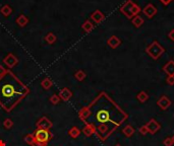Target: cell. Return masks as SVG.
I'll return each instance as SVG.
<instances>
[{"instance_id":"1","label":"cell","mask_w":174,"mask_h":146,"mask_svg":"<svg viewBox=\"0 0 174 146\" xmlns=\"http://www.w3.org/2000/svg\"><path fill=\"white\" fill-rule=\"evenodd\" d=\"M89 115L85 120L95 128V135L104 142L124 123L128 115L106 92L102 91L87 106Z\"/></svg>"},{"instance_id":"2","label":"cell","mask_w":174,"mask_h":146,"mask_svg":"<svg viewBox=\"0 0 174 146\" xmlns=\"http://www.w3.org/2000/svg\"><path fill=\"white\" fill-rule=\"evenodd\" d=\"M30 88L11 71L0 77V107L10 113L26 95Z\"/></svg>"},{"instance_id":"3","label":"cell","mask_w":174,"mask_h":146,"mask_svg":"<svg viewBox=\"0 0 174 146\" xmlns=\"http://www.w3.org/2000/svg\"><path fill=\"white\" fill-rule=\"evenodd\" d=\"M35 142L33 146H47L49 141L51 140L52 134L50 130H44V129H38L33 133Z\"/></svg>"},{"instance_id":"4","label":"cell","mask_w":174,"mask_h":146,"mask_svg":"<svg viewBox=\"0 0 174 146\" xmlns=\"http://www.w3.org/2000/svg\"><path fill=\"white\" fill-rule=\"evenodd\" d=\"M120 10H121V12L127 18L132 19L136 15H139V13L140 11V8L138 4L133 3L132 0H128V1H126L124 4L121 6Z\"/></svg>"},{"instance_id":"5","label":"cell","mask_w":174,"mask_h":146,"mask_svg":"<svg viewBox=\"0 0 174 146\" xmlns=\"http://www.w3.org/2000/svg\"><path fill=\"white\" fill-rule=\"evenodd\" d=\"M164 52H165V49H164L157 41H154L152 44L149 45L146 49V53L152 59H154V60L159 59L163 55Z\"/></svg>"},{"instance_id":"6","label":"cell","mask_w":174,"mask_h":146,"mask_svg":"<svg viewBox=\"0 0 174 146\" xmlns=\"http://www.w3.org/2000/svg\"><path fill=\"white\" fill-rule=\"evenodd\" d=\"M146 127L148 129L149 133L154 135L161 129V125L159 124V122H157L156 119H151V120L146 124Z\"/></svg>"},{"instance_id":"7","label":"cell","mask_w":174,"mask_h":146,"mask_svg":"<svg viewBox=\"0 0 174 146\" xmlns=\"http://www.w3.org/2000/svg\"><path fill=\"white\" fill-rule=\"evenodd\" d=\"M36 126L38 129H44V130H50L53 127V123L49 120L47 117H42L39 119L38 122L36 123Z\"/></svg>"},{"instance_id":"8","label":"cell","mask_w":174,"mask_h":146,"mask_svg":"<svg viewBox=\"0 0 174 146\" xmlns=\"http://www.w3.org/2000/svg\"><path fill=\"white\" fill-rule=\"evenodd\" d=\"M171 104H172L171 99L168 97H166V95H162V97L157 101V106L161 110H163V111H166L167 109H169Z\"/></svg>"},{"instance_id":"9","label":"cell","mask_w":174,"mask_h":146,"mask_svg":"<svg viewBox=\"0 0 174 146\" xmlns=\"http://www.w3.org/2000/svg\"><path fill=\"white\" fill-rule=\"evenodd\" d=\"M143 12L145 13V15L147 16V17L152 18L153 16L157 13V8L153 4L150 3V4H147L145 6V8L143 9Z\"/></svg>"},{"instance_id":"10","label":"cell","mask_w":174,"mask_h":146,"mask_svg":"<svg viewBox=\"0 0 174 146\" xmlns=\"http://www.w3.org/2000/svg\"><path fill=\"white\" fill-rule=\"evenodd\" d=\"M163 71L166 73L167 76H174V61L170 60L163 66Z\"/></svg>"},{"instance_id":"11","label":"cell","mask_w":174,"mask_h":146,"mask_svg":"<svg viewBox=\"0 0 174 146\" xmlns=\"http://www.w3.org/2000/svg\"><path fill=\"white\" fill-rule=\"evenodd\" d=\"M71 97H72V92L70 91L68 88L61 89V91H60V94H59L60 99H62V101H64V102L69 101V99L71 98Z\"/></svg>"},{"instance_id":"12","label":"cell","mask_w":174,"mask_h":146,"mask_svg":"<svg viewBox=\"0 0 174 146\" xmlns=\"http://www.w3.org/2000/svg\"><path fill=\"white\" fill-rule=\"evenodd\" d=\"M82 131H83V133L87 136V137H91L92 135L95 134V128H94L91 124H89V123H86L85 127L83 128Z\"/></svg>"},{"instance_id":"13","label":"cell","mask_w":174,"mask_h":146,"mask_svg":"<svg viewBox=\"0 0 174 146\" xmlns=\"http://www.w3.org/2000/svg\"><path fill=\"white\" fill-rule=\"evenodd\" d=\"M107 44H108L112 49H116L117 47H118V46H120V44H121V41H120V40L117 38V36H112L111 38H110L108 41H107Z\"/></svg>"},{"instance_id":"14","label":"cell","mask_w":174,"mask_h":146,"mask_svg":"<svg viewBox=\"0 0 174 146\" xmlns=\"http://www.w3.org/2000/svg\"><path fill=\"white\" fill-rule=\"evenodd\" d=\"M81 133H82L81 129H79V127H76V126H73L72 128H70L68 130V136H69V137L73 138V139L78 138L79 136L81 135Z\"/></svg>"},{"instance_id":"15","label":"cell","mask_w":174,"mask_h":146,"mask_svg":"<svg viewBox=\"0 0 174 146\" xmlns=\"http://www.w3.org/2000/svg\"><path fill=\"white\" fill-rule=\"evenodd\" d=\"M4 62H5L6 65L9 66V67H13V66H14L16 63H18V59H16L12 54H10V55H8L7 57L5 58Z\"/></svg>"},{"instance_id":"16","label":"cell","mask_w":174,"mask_h":146,"mask_svg":"<svg viewBox=\"0 0 174 146\" xmlns=\"http://www.w3.org/2000/svg\"><path fill=\"white\" fill-rule=\"evenodd\" d=\"M135 128L130 125H126L124 128L122 129V133L124 134L126 137H132V136L135 134Z\"/></svg>"},{"instance_id":"17","label":"cell","mask_w":174,"mask_h":146,"mask_svg":"<svg viewBox=\"0 0 174 146\" xmlns=\"http://www.w3.org/2000/svg\"><path fill=\"white\" fill-rule=\"evenodd\" d=\"M144 22H145V21H144L143 17H142V16H140V15H136L135 17L132 18V25L136 29L140 28V26L144 25Z\"/></svg>"},{"instance_id":"18","label":"cell","mask_w":174,"mask_h":146,"mask_svg":"<svg viewBox=\"0 0 174 146\" xmlns=\"http://www.w3.org/2000/svg\"><path fill=\"white\" fill-rule=\"evenodd\" d=\"M136 98H138V101L140 102H146L147 101H148L149 99V94H147L146 91H140L139 94H138V95H136Z\"/></svg>"},{"instance_id":"19","label":"cell","mask_w":174,"mask_h":146,"mask_svg":"<svg viewBox=\"0 0 174 146\" xmlns=\"http://www.w3.org/2000/svg\"><path fill=\"white\" fill-rule=\"evenodd\" d=\"M23 140H25V142L28 145H31L33 146V144H34L35 142V139H34V135L33 134H26L25 136V138H23Z\"/></svg>"},{"instance_id":"20","label":"cell","mask_w":174,"mask_h":146,"mask_svg":"<svg viewBox=\"0 0 174 146\" xmlns=\"http://www.w3.org/2000/svg\"><path fill=\"white\" fill-rule=\"evenodd\" d=\"M3 126H4L5 129H10L13 127V122L11 119H6V120H4V122H3Z\"/></svg>"},{"instance_id":"21","label":"cell","mask_w":174,"mask_h":146,"mask_svg":"<svg viewBox=\"0 0 174 146\" xmlns=\"http://www.w3.org/2000/svg\"><path fill=\"white\" fill-rule=\"evenodd\" d=\"M93 18L95 19V21L97 22H100L101 21H103V18H104V16H103V14L101 12H99V11H97L95 14L93 15Z\"/></svg>"},{"instance_id":"22","label":"cell","mask_w":174,"mask_h":146,"mask_svg":"<svg viewBox=\"0 0 174 146\" xmlns=\"http://www.w3.org/2000/svg\"><path fill=\"white\" fill-rule=\"evenodd\" d=\"M75 78L78 79V80H79V81L83 80V79L86 78V73L83 71H78L75 73Z\"/></svg>"},{"instance_id":"23","label":"cell","mask_w":174,"mask_h":146,"mask_svg":"<svg viewBox=\"0 0 174 146\" xmlns=\"http://www.w3.org/2000/svg\"><path fill=\"white\" fill-rule=\"evenodd\" d=\"M59 102H60V98H59V95L53 94L52 97L50 98V102H51L52 105H57Z\"/></svg>"},{"instance_id":"24","label":"cell","mask_w":174,"mask_h":146,"mask_svg":"<svg viewBox=\"0 0 174 146\" xmlns=\"http://www.w3.org/2000/svg\"><path fill=\"white\" fill-rule=\"evenodd\" d=\"M51 85H52V83L49 79H44V80L42 81V86L44 89H49L50 87H51Z\"/></svg>"},{"instance_id":"25","label":"cell","mask_w":174,"mask_h":146,"mask_svg":"<svg viewBox=\"0 0 174 146\" xmlns=\"http://www.w3.org/2000/svg\"><path fill=\"white\" fill-rule=\"evenodd\" d=\"M163 144L164 146H172L174 143H173V139L172 137H167L163 140Z\"/></svg>"},{"instance_id":"26","label":"cell","mask_w":174,"mask_h":146,"mask_svg":"<svg viewBox=\"0 0 174 146\" xmlns=\"http://www.w3.org/2000/svg\"><path fill=\"white\" fill-rule=\"evenodd\" d=\"M139 131H140V135H147L149 133V131H148V129H147V127H146V125H144V126H142V127H140V129H139Z\"/></svg>"},{"instance_id":"27","label":"cell","mask_w":174,"mask_h":146,"mask_svg":"<svg viewBox=\"0 0 174 146\" xmlns=\"http://www.w3.org/2000/svg\"><path fill=\"white\" fill-rule=\"evenodd\" d=\"M166 83L168 84V85H170V86L174 85V76H167Z\"/></svg>"},{"instance_id":"28","label":"cell","mask_w":174,"mask_h":146,"mask_svg":"<svg viewBox=\"0 0 174 146\" xmlns=\"http://www.w3.org/2000/svg\"><path fill=\"white\" fill-rule=\"evenodd\" d=\"M168 38L171 40V41H174V29H171L168 34Z\"/></svg>"},{"instance_id":"29","label":"cell","mask_w":174,"mask_h":146,"mask_svg":"<svg viewBox=\"0 0 174 146\" xmlns=\"http://www.w3.org/2000/svg\"><path fill=\"white\" fill-rule=\"evenodd\" d=\"M6 73H7V71H6L4 68L0 67V77H1V76H3V75H5Z\"/></svg>"},{"instance_id":"30","label":"cell","mask_w":174,"mask_h":146,"mask_svg":"<svg viewBox=\"0 0 174 146\" xmlns=\"http://www.w3.org/2000/svg\"><path fill=\"white\" fill-rule=\"evenodd\" d=\"M160 1H161L164 5H168V4H170V3L173 1V0H160Z\"/></svg>"},{"instance_id":"31","label":"cell","mask_w":174,"mask_h":146,"mask_svg":"<svg viewBox=\"0 0 174 146\" xmlns=\"http://www.w3.org/2000/svg\"><path fill=\"white\" fill-rule=\"evenodd\" d=\"M0 146H5V142L3 140H0Z\"/></svg>"},{"instance_id":"32","label":"cell","mask_w":174,"mask_h":146,"mask_svg":"<svg viewBox=\"0 0 174 146\" xmlns=\"http://www.w3.org/2000/svg\"><path fill=\"white\" fill-rule=\"evenodd\" d=\"M115 146H121V145H120V144H116Z\"/></svg>"},{"instance_id":"33","label":"cell","mask_w":174,"mask_h":146,"mask_svg":"<svg viewBox=\"0 0 174 146\" xmlns=\"http://www.w3.org/2000/svg\"><path fill=\"white\" fill-rule=\"evenodd\" d=\"M172 139H173V143H174V135H173V137H172Z\"/></svg>"}]
</instances>
